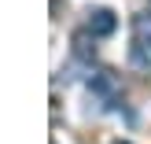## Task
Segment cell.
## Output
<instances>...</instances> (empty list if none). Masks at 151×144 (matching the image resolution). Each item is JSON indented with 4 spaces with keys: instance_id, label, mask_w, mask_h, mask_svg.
<instances>
[{
    "instance_id": "obj_3",
    "label": "cell",
    "mask_w": 151,
    "mask_h": 144,
    "mask_svg": "<svg viewBox=\"0 0 151 144\" xmlns=\"http://www.w3.org/2000/svg\"><path fill=\"white\" fill-rule=\"evenodd\" d=\"M133 37L140 48H151V15H133Z\"/></svg>"
},
{
    "instance_id": "obj_2",
    "label": "cell",
    "mask_w": 151,
    "mask_h": 144,
    "mask_svg": "<svg viewBox=\"0 0 151 144\" xmlns=\"http://www.w3.org/2000/svg\"><path fill=\"white\" fill-rule=\"evenodd\" d=\"M88 89H92L96 96H103V100H107V103L114 100L118 93H122V85H118V78H114V74H111V70H96L92 78H88Z\"/></svg>"
},
{
    "instance_id": "obj_4",
    "label": "cell",
    "mask_w": 151,
    "mask_h": 144,
    "mask_svg": "<svg viewBox=\"0 0 151 144\" xmlns=\"http://www.w3.org/2000/svg\"><path fill=\"white\" fill-rule=\"evenodd\" d=\"M74 52H78L81 59H92V56H96V44H88V30L74 33Z\"/></svg>"
},
{
    "instance_id": "obj_5",
    "label": "cell",
    "mask_w": 151,
    "mask_h": 144,
    "mask_svg": "<svg viewBox=\"0 0 151 144\" xmlns=\"http://www.w3.org/2000/svg\"><path fill=\"white\" fill-rule=\"evenodd\" d=\"M114 144H125V140H114Z\"/></svg>"
},
{
    "instance_id": "obj_1",
    "label": "cell",
    "mask_w": 151,
    "mask_h": 144,
    "mask_svg": "<svg viewBox=\"0 0 151 144\" xmlns=\"http://www.w3.org/2000/svg\"><path fill=\"white\" fill-rule=\"evenodd\" d=\"M85 30H88L92 37H111V33L118 30V19H114L111 7H92L88 19H85Z\"/></svg>"
}]
</instances>
